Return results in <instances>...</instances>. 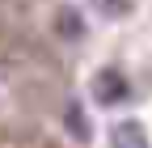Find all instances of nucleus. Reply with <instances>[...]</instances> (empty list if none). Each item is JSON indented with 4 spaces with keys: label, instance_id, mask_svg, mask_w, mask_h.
Segmentation results:
<instances>
[{
    "label": "nucleus",
    "instance_id": "nucleus-2",
    "mask_svg": "<svg viewBox=\"0 0 152 148\" xmlns=\"http://www.w3.org/2000/svg\"><path fill=\"white\" fill-rule=\"evenodd\" d=\"M110 148H148V136H144V123L127 119L110 131Z\"/></svg>",
    "mask_w": 152,
    "mask_h": 148
},
{
    "label": "nucleus",
    "instance_id": "nucleus-4",
    "mask_svg": "<svg viewBox=\"0 0 152 148\" xmlns=\"http://www.w3.org/2000/svg\"><path fill=\"white\" fill-rule=\"evenodd\" d=\"M93 9L102 17H127L131 13V0H93Z\"/></svg>",
    "mask_w": 152,
    "mask_h": 148
},
{
    "label": "nucleus",
    "instance_id": "nucleus-3",
    "mask_svg": "<svg viewBox=\"0 0 152 148\" xmlns=\"http://www.w3.org/2000/svg\"><path fill=\"white\" fill-rule=\"evenodd\" d=\"M64 123H68L72 140H89V131H93V123H89V114H85V106H80V102H72V106L64 110Z\"/></svg>",
    "mask_w": 152,
    "mask_h": 148
},
{
    "label": "nucleus",
    "instance_id": "nucleus-1",
    "mask_svg": "<svg viewBox=\"0 0 152 148\" xmlns=\"http://www.w3.org/2000/svg\"><path fill=\"white\" fill-rule=\"evenodd\" d=\"M131 97V85L118 68H102L97 76H93V102H102V106H118Z\"/></svg>",
    "mask_w": 152,
    "mask_h": 148
},
{
    "label": "nucleus",
    "instance_id": "nucleus-5",
    "mask_svg": "<svg viewBox=\"0 0 152 148\" xmlns=\"http://www.w3.org/2000/svg\"><path fill=\"white\" fill-rule=\"evenodd\" d=\"M59 26L68 30V38H80V17L76 13H59Z\"/></svg>",
    "mask_w": 152,
    "mask_h": 148
}]
</instances>
